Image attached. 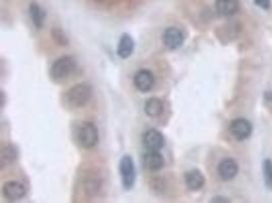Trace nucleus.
<instances>
[{
  "label": "nucleus",
  "instance_id": "obj_1",
  "mask_svg": "<svg viewBox=\"0 0 272 203\" xmlns=\"http://www.w3.org/2000/svg\"><path fill=\"white\" fill-rule=\"evenodd\" d=\"M74 135L76 141L84 149H92L99 141L98 129L94 123L82 121L77 124Z\"/></svg>",
  "mask_w": 272,
  "mask_h": 203
},
{
  "label": "nucleus",
  "instance_id": "obj_2",
  "mask_svg": "<svg viewBox=\"0 0 272 203\" xmlns=\"http://www.w3.org/2000/svg\"><path fill=\"white\" fill-rule=\"evenodd\" d=\"M93 95L92 86L88 84H78L71 87L64 95L65 103L71 108L77 109L86 106Z\"/></svg>",
  "mask_w": 272,
  "mask_h": 203
},
{
  "label": "nucleus",
  "instance_id": "obj_3",
  "mask_svg": "<svg viewBox=\"0 0 272 203\" xmlns=\"http://www.w3.org/2000/svg\"><path fill=\"white\" fill-rule=\"evenodd\" d=\"M77 61L73 56H62L56 60L50 68V77L55 83H61L67 80L76 70Z\"/></svg>",
  "mask_w": 272,
  "mask_h": 203
},
{
  "label": "nucleus",
  "instance_id": "obj_4",
  "mask_svg": "<svg viewBox=\"0 0 272 203\" xmlns=\"http://www.w3.org/2000/svg\"><path fill=\"white\" fill-rule=\"evenodd\" d=\"M119 171L123 187L126 189H132L136 181V169L132 156L124 155L121 157Z\"/></svg>",
  "mask_w": 272,
  "mask_h": 203
},
{
  "label": "nucleus",
  "instance_id": "obj_5",
  "mask_svg": "<svg viewBox=\"0 0 272 203\" xmlns=\"http://www.w3.org/2000/svg\"><path fill=\"white\" fill-rule=\"evenodd\" d=\"M142 142L144 148L148 151H160L165 143L163 134L157 129L151 128L144 132Z\"/></svg>",
  "mask_w": 272,
  "mask_h": 203
},
{
  "label": "nucleus",
  "instance_id": "obj_6",
  "mask_svg": "<svg viewBox=\"0 0 272 203\" xmlns=\"http://www.w3.org/2000/svg\"><path fill=\"white\" fill-rule=\"evenodd\" d=\"M185 41L184 34L175 27L167 28L162 34V42L169 50H175L183 46Z\"/></svg>",
  "mask_w": 272,
  "mask_h": 203
},
{
  "label": "nucleus",
  "instance_id": "obj_7",
  "mask_svg": "<svg viewBox=\"0 0 272 203\" xmlns=\"http://www.w3.org/2000/svg\"><path fill=\"white\" fill-rule=\"evenodd\" d=\"M230 131L236 140H246L252 134V124L247 119L236 118L232 121Z\"/></svg>",
  "mask_w": 272,
  "mask_h": 203
},
{
  "label": "nucleus",
  "instance_id": "obj_8",
  "mask_svg": "<svg viewBox=\"0 0 272 203\" xmlns=\"http://www.w3.org/2000/svg\"><path fill=\"white\" fill-rule=\"evenodd\" d=\"M2 194L9 201H17L26 196L27 189L18 181H7L2 186Z\"/></svg>",
  "mask_w": 272,
  "mask_h": 203
},
{
  "label": "nucleus",
  "instance_id": "obj_9",
  "mask_svg": "<svg viewBox=\"0 0 272 203\" xmlns=\"http://www.w3.org/2000/svg\"><path fill=\"white\" fill-rule=\"evenodd\" d=\"M155 82L154 74L148 69H141L134 76V85L142 93L149 92Z\"/></svg>",
  "mask_w": 272,
  "mask_h": 203
},
{
  "label": "nucleus",
  "instance_id": "obj_10",
  "mask_svg": "<svg viewBox=\"0 0 272 203\" xmlns=\"http://www.w3.org/2000/svg\"><path fill=\"white\" fill-rule=\"evenodd\" d=\"M217 172L222 180L230 181L239 173V165L233 159H224L219 163Z\"/></svg>",
  "mask_w": 272,
  "mask_h": 203
},
{
  "label": "nucleus",
  "instance_id": "obj_11",
  "mask_svg": "<svg viewBox=\"0 0 272 203\" xmlns=\"http://www.w3.org/2000/svg\"><path fill=\"white\" fill-rule=\"evenodd\" d=\"M144 167L149 171H158L164 166V157L159 151H149L143 155Z\"/></svg>",
  "mask_w": 272,
  "mask_h": 203
},
{
  "label": "nucleus",
  "instance_id": "obj_12",
  "mask_svg": "<svg viewBox=\"0 0 272 203\" xmlns=\"http://www.w3.org/2000/svg\"><path fill=\"white\" fill-rule=\"evenodd\" d=\"M240 8L239 0H215V9L221 17H233Z\"/></svg>",
  "mask_w": 272,
  "mask_h": 203
},
{
  "label": "nucleus",
  "instance_id": "obj_13",
  "mask_svg": "<svg viewBox=\"0 0 272 203\" xmlns=\"http://www.w3.org/2000/svg\"><path fill=\"white\" fill-rule=\"evenodd\" d=\"M185 183L190 190L198 191L205 184V177L197 169H192L185 174Z\"/></svg>",
  "mask_w": 272,
  "mask_h": 203
},
{
  "label": "nucleus",
  "instance_id": "obj_14",
  "mask_svg": "<svg viewBox=\"0 0 272 203\" xmlns=\"http://www.w3.org/2000/svg\"><path fill=\"white\" fill-rule=\"evenodd\" d=\"M134 49L135 42L131 35H129V34H122L117 45V55L122 59H127L133 54Z\"/></svg>",
  "mask_w": 272,
  "mask_h": 203
},
{
  "label": "nucleus",
  "instance_id": "obj_15",
  "mask_svg": "<svg viewBox=\"0 0 272 203\" xmlns=\"http://www.w3.org/2000/svg\"><path fill=\"white\" fill-rule=\"evenodd\" d=\"M144 111L147 115L152 118L160 116L163 112L162 101L155 97L148 99L144 105Z\"/></svg>",
  "mask_w": 272,
  "mask_h": 203
},
{
  "label": "nucleus",
  "instance_id": "obj_16",
  "mask_svg": "<svg viewBox=\"0 0 272 203\" xmlns=\"http://www.w3.org/2000/svg\"><path fill=\"white\" fill-rule=\"evenodd\" d=\"M19 152L15 145L9 144L4 146L0 152V166L2 168L13 164L15 161L18 160Z\"/></svg>",
  "mask_w": 272,
  "mask_h": 203
},
{
  "label": "nucleus",
  "instance_id": "obj_17",
  "mask_svg": "<svg viewBox=\"0 0 272 203\" xmlns=\"http://www.w3.org/2000/svg\"><path fill=\"white\" fill-rule=\"evenodd\" d=\"M30 17L34 26L38 30L43 28L45 21V13L37 3H32L30 5Z\"/></svg>",
  "mask_w": 272,
  "mask_h": 203
},
{
  "label": "nucleus",
  "instance_id": "obj_18",
  "mask_svg": "<svg viewBox=\"0 0 272 203\" xmlns=\"http://www.w3.org/2000/svg\"><path fill=\"white\" fill-rule=\"evenodd\" d=\"M264 182L268 189L272 190V161L266 159L262 164Z\"/></svg>",
  "mask_w": 272,
  "mask_h": 203
},
{
  "label": "nucleus",
  "instance_id": "obj_19",
  "mask_svg": "<svg viewBox=\"0 0 272 203\" xmlns=\"http://www.w3.org/2000/svg\"><path fill=\"white\" fill-rule=\"evenodd\" d=\"M52 36H53V39L55 40V42L61 45V46H66L67 45V39L61 30L54 29L52 31Z\"/></svg>",
  "mask_w": 272,
  "mask_h": 203
},
{
  "label": "nucleus",
  "instance_id": "obj_20",
  "mask_svg": "<svg viewBox=\"0 0 272 203\" xmlns=\"http://www.w3.org/2000/svg\"><path fill=\"white\" fill-rule=\"evenodd\" d=\"M87 185V192L92 193V192H97L99 189V182L96 179H90L89 181L86 183Z\"/></svg>",
  "mask_w": 272,
  "mask_h": 203
},
{
  "label": "nucleus",
  "instance_id": "obj_21",
  "mask_svg": "<svg viewBox=\"0 0 272 203\" xmlns=\"http://www.w3.org/2000/svg\"><path fill=\"white\" fill-rule=\"evenodd\" d=\"M254 2L263 9H268L270 6V0H255Z\"/></svg>",
  "mask_w": 272,
  "mask_h": 203
},
{
  "label": "nucleus",
  "instance_id": "obj_22",
  "mask_svg": "<svg viewBox=\"0 0 272 203\" xmlns=\"http://www.w3.org/2000/svg\"><path fill=\"white\" fill-rule=\"evenodd\" d=\"M97 1H105V0H97Z\"/></svg>",
  "mask_w": 272,
  "mask_h": 203
}]
</instances>
